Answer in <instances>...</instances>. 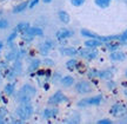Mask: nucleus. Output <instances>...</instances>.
<instances>
[{"instance_id": "f704fd0d", "label": "nucleus", "mask_w": 127, "mask_h": 124, "mask_svg": "<svg viewBox=\"0 0 127 124\" xmlns=\"http://www.w3.org/2000/svg\"><path fill=\"white\" fill-rule=\"evenodd\" d=\"M44 44H45L50 50H52V49H54L55 47V41L54 40H51V39H46L45 41H44Z\"/></svg>"}, {"instance_id": "c03bdc74", "label": "nucleus", "mask_w": 127, "mask_h": 124, "mask_svg": "<svg viewBox=\"0 0 127 124\" xmlns=\"http://www.w3.org/2000/svg\"><path fill=\"white\" fill-rule=\"evenodd\" d=\"M2 47H4V43H2V41L0 40V51L2 50Z\"/></svg>"}, {"instance_id": "5fc2aeb1", "label": "nucleus", "mask_w": 127, "mask_h": 124, "mask_svg": "<svg viewBox=\"0 0 127 124\" xmlns=\"http://www.w3.org/2000/svg\"><path fill=\"white\" fill-rule=\"evenodd\" d=\"M14 1H19V0H14Z\"/></svg>"}, {"instance_id": "cd10ccee", "label": "nucleus", "mask_w": 127, "mask_h": 124, "mask_svg": "<svg viewBox=\"0 0 127 124\" xmlns=\"http://www.w3.org/2000/svg\"><path fill=\"white\" fill-rule=\"evenodd\" d=\"M112 0H94V4L100 8H107Z\"/></svg>"}, {"instance_id": "aec40b11", "label": "nucleus", "mask_w": 127, "mask_h": 124, "mask_svg": "<svg viewBox=\"0 0 127 124\" xmlns=\"http://www.w3.org/2000/svg\"><path fill=\"white\" fill-rule=\"evenodd\" d=\"M80 34H81L82 37H86V38H95V39H99L100 38L99 34H96L95 32H93L91 30H87V28H81Z\"/></svg>"}, {"instance_id": "2f4dec72", "label": "nucleus", "mask_w": 127, "mask_h": 124, "mask_svg": "<svg viewBox=\"0 0 127 124\" xmlns=\"http://www.w3.org/2000/svg\"><path fill=\"white\" fill-rule=\"evenodd\" d=\"M17 37H18V32H17V31H13V32H12L8 37H7V44H9V45H11V44H12V43L17 39Z\"/></svg>"}, {"instance_id": "dca6fc26", "label": "nucleus", "mask_w": 127, "mask_h": 124, "mask_svg": "<svg viewBox=\"0 0 127 124\" xmlns=\"http://www.w3.org/2000/svg\"><path fill=\"white\" fill-rule=\"evenodd\" d=\"M104 45L106 46V49L108 51H115V50H119L120 45H123V44L119 40H109L107 43H105Z\"/></svg>"}, {"instance_id": "a19ab883", "label": "nucleus", "mask_w": 127, "mask_h": 124, "mask_svg": "<svg viewBox=\"0 0 127 124\" xmlns=\"http://www.w3.org/2000/svg\"><path fill=\"white\" fill-rule=\"evenodd\" d=\"M26 55H27V51H26V50H19L17 59H21V58H23V57H25Z\"/></svg>"}, {"instance_id": "423d86ee", "label": "nucleus", "mask_w": 127, "mask_h": 124, "mask_svg": "<svg viewBox=\"0 0 127 124\" xmlns=\"http://www.w3.org/2000/svg\"><path fill=\"white\" fill-rule=\"evenodd\" d=\"M73 36H74V32L69 28H60L59 31L55 33V38L59 41H63L65 39H67V38L73 37Z\"/></svg>"}, {"instance_id": "9d476101", "label": "nucleus", "mask_w": 127, "mask_h": 124, "mask_svg": "<svg viewBox=\"0 0 127 124\" xmlns=\"http://www.w3.org/2000/svg\"><path fill=\"white\" fill-rule=\"evenodd\" d=\"M32 99V97L30 95H27L26 92H24L23 90H19L17 92V95H15V101H18L20 104H23V103H30Z\"/></svg>"}, {"instance_id": "603ef678", "label": "nucleus", "mask_w": 127, "mask_h": 124, "mask_svg": "<svg viewBox=\"0 0 127 124\" xmlns=\"http://www.w3.org/2000/svg\"><path fill=\"white\" fill-rule=\"evenodd\" d=\"M125 77H126V78H127V70H126V71H125Z\"/></svg>"}, {"instance_id": "4468645a", "label": "nucleus", "mask_w": 127, "mask_h": 124, "mask_svg": "<svg viewBox=\"0 0 127 124\" xmlns=\"http://www.w3.org/2000/svg\"><path fill=\"white\" fill-rule=\"evenodd\" d=\"M84 44H85L86 47H90V49H96V47H99V46L104 45L99 39H95V38H88Z\"/></svg>"}, {"instance_id": "393cba45", "label": "nucleus", "mask_w": 127, "mask_h": 124, "mask_svg": "<svg viewBox=\"0 0 127 124\" xmlns=\"http://www.w3.org/2000/svg\"><path fill=\"white\" fill-rule=\"evenodd\" d=\"M14 91H15V83H7L4 87V92L5 95H7V96H11V95H13Z\"/></svg>"}, {"instance_id": "72a5a7b5", "label": "nucleus", "mask_w": 127, "mask_h": 124, "mask_svg": "<svg viewBox=\"0 0 127 124\" xmlns=\"http://www.w3.org/2000/svg\"><path fill=\"white\" fill-rule=\"evenodd\" d=\"M8 26H9L8 20H6V19L0 18V30H5V28H7Z\"/></svg>"}, {"instance_id": "f03ea898", "label": "nucleus", "mask_w": 127, "mask_h": 124, "mask_svg": "<svg viewBox=\"0 0 127 124\" xmlns=\"http://www.w3.org/2000/svg\"><path fill=\"white\" fill-rule=\"evenodd\" d=\"M102 102V96L101 95H96V96H92L88 98H84L81 101L77 103L78 108H88V106H98L101 104Z\"/></svg>"}, {"instance_id": "6e6552de", "label": "nucleus", "mask_w": 127, "mask_h": 124, "mask_svg": "<svg viewBox=\"0 0 127 124\" xmlns=\"http://www.w3.org/2000/svg\"><path fill=\"white\" fill-rule=\"evenodd\" d=\"M58 108H55V105L53 108H46L45 110L42 111V117L46 120H50V118H55L58 116Z\"/></svg>"}, {"instance_id": "39448f33", "label": "nucleus", "mask_w": 127, "mask_h": 124, "mask_svg": "<svg viewBox=\"0 0 127 124\" xmlns=\"http://www.w3.org/2000/svg\"><path fill=\"white\" fill-rule=\"evenodd\" d=\"M64 102H67V97L64 95L61 91H57L55 93H53L52 96L50 97V99H48V104L52 106H57L64 103Z\"/></svg>"}, {"instance_id": "7ed1b4c3", "label": "nucleus", "mask_w": 127, "mask_h": 124, "mask_svg": "<svg viewBox=\"0 0 127 124\" xmlns=\"http://www.w3.org/2000/svg\"><path fill=\"white\" fill-rule=\"evenodd\" d=\"M74 90L80 95H87V93H91L93 91V85L88 80H79L74 85Z\"/></svg>"}, {"instance_id": "b1692460", "label": "nucleus", "mask_w": 127, "mask_h": 124, "mask_svg": "<svg viewBox=\"0 0 127 124\" xmlns=\"http://www.w3.org/2000/svg\"><path fill=\"white\" fill-rule=\"evenodd\" d=\"M30 26H31V25H30V23H27V21H21V23L17 24V26L14 27L13 31H17L18 33H23L24 31H26Z\"/></svg>"}, {"instance_id": "1a4fd4ad", "label": "nucleus", "mask_w": 127, "mask_h": 124, "mask_svg": "<svg viewBox=\"0 0 127 124\" xmlns=\"http://www.w3.org/2000/svg\"><path fill=\"white\" fill-rule=\"evenodd\" d=\"M61 56H68V57H75L78 55V50H75L72 46H63L59 49Z\"/></svg>"}, {"instance_id": "20e7f679", "label": "nucleus", "mask_w": 127, "mask_h": 124, "mask_svg": "<svg viewBox=\"0 0 127 124\" xmlns=\"http://www.w3.org/2000/svg\"><path fill=\"white\" fill-rule=\"evenodd\" d=\"M109 114L117 118H120V117H124V116L127 114V105L124 104V103H115L112 105V108L109 109Z\"/></svg>"}, {"instance_id": "412c9836", "label": "nucleus", "mask_w": 127, "mask_h": 124, "mask_svg": "<svg viewBox=\"0 0 127 124\" xmlns=\"http://www.w3.org/2000/svg\"><path fill=\"white\" fill-rule=\"evenodd\" d=\"M78 62H79V60H78L77 58H74V57H72V58H71L69 60H67V62H66V64H65V66H66V69H67L68 71H74V70L77 69Z\"/></svg>"}, {"instance_id": "79ce46f5", "label": "nucleus", "mask_w": 127, "mask_h": 124, "mask_svg": "<svg viewBox=\"0 0 127 124\" xmlns=\"http://www.w3.org/2000/svg\"><path fill=\"white\" fill-rule=\"evenodd\" d=\"M39 1H40V0H30L28 7H30V8H33V7H35L36 5L39 4Z\"/></svg>"}, {"instance_id": "a878e982", "label": "nucleus", "mask_w": 127, "mask_h": 124, "mask_svg": "<svg viewBox=\"0 0 127 124\" xmlns=\"http://www.w3.org/2000/svg\"><path fill=\"white\" fill-rule=\"evenodd\" d=\"M99 70L98 69H88V71L86 72L87 74V77H88V79H96V78H99Z\"/></svg>"}, {"instance_id": "ddd939ff", "label": "nucleus", "mask_w": 127, "mask_h": 124, "mask_svg": "<svg viewBox=\"0 0 127 124\" xmlns=\"http://www.w3.org/2000/svg\"><path fill=\"white\" fill-rule=\"evenodd\" d=\"M28 4H30V1L28 0H23L21 2H19V4H17L15 6L13 7V9H12V12H13L14 14H17V13H21V12H24L25 9L28 7Z\"/></svg>"}, {"instance_id": "e433bc0d", "label": "nucleus", "mask_w": 127, "mask_h": 124, "mask_svg": "<svg viewBox=\"0 0 127 124\" xmlns=\"http://www.w3.org/2000/svg\"><path fill=\"white\" fill-rule=\"evenodd\" d=\"M42 63H44L46 66H53V65H54V62L51 59V58H47V57H45V59L42 60Z\"/></svg>"}, {"instance_id": "7c9ffc66", "label": "nucleus", "mask_w": 127, "mask_h": 124, "mask_svg": "<svg viewBox=\"0 0 127 124\" xmlns=\"http://www.w3.org/2000/svg\"><path fill=\"white\" fill-rule=\"evenodd\" d=\"M79 71V73H86V70L87 69V65L86 63H82V62H78V65H77V69Z\"/></svg>"}, {"instance_id": "c756f323", "label": "nucleus", "mask_w": 127, "mask_h": 124, "mask_svg": "<svg viewBox=\"0 0 127 124\" xmlns=\"http://www.w3.org/2000/svg\"><path fill=\"white\" fill-rule=\"evenodd\" d=\"M90 47H80L79 50H78V55L80 56V57H82L84 59H86V57H87V55H88V52H90Z\"/></svg>"}, {"instance_id": "c85d7f7f", "label": "nucleus", "mask_w": 127, "mask_h": 124, "mask_svg": "<svg viewBox=\"0 0 127 124\" xmlns=\"http://www.w3.org/2000/svg\"><path fill=\"white\" fill-rule=\"evenodd\" d=\"M96 57H98V50H96V49H91L86 57V60L87 62H92V60H94Z\"/></svg>"}, {"instance_id": "2eb2a0df", "label": "nucleus", "mask_w": 127, "mask_h": 124, "mask_svg": "<svg viewBox=\"0 0 127 124\" xmlns=\"http://www.w3.org/2000/svg\"><path fill=\"white\" fill-rule=\"evenodd\" d=\"M20 90H23L24 92H26V93L30 95L31 97L36 95V89H35V86H33L32 84H24L23 86L20 87Z\"/></svg>"}, {"instance_id": "5701e85b", "label": "nucleus", "mask_w": 127, "mask_h": 124, "mask_svg": "<svg viewBox=\"0 0 127 124\" xmlns=\"http://www.w3.org/2000/svg\"><path fill=\"white\" fill-rule=\"evenodd\" d=\"M27 32L31 34L32 37H41L42 34H44V31H42V28L40 27H30L27 28Z\"/></svg>"}, {"instance_id": "a18cd8bd", "label": "nucleus", "mask_w": 127, "mask_h": 124, "mask_svg": "<svg viewBox=\"0 0 127 124\" xmlns=\"http://www.w3.org/2000/svg\"><path fill=\"white\" fill-rule=\"evenodd\" d=\"M45 4H50V2H52V0H42Z\"/></svg>"}, {"instance_id": "f8f14e48", "label": "nucleus", "mask_w": 127, "mask_h": 124, "mask_svg": "<svg viewBox=\"0 0 127 124\" xmlns=\"http://www.w3.org/2000/svg\"><path fill=\"white\" fill-rule=\"evenodd\" d=\"M18 47L17 46H12L11 47V50L6 53L5 56V59L7 60V62H14V60L17 59V57H18Z\"/></svg>"}, {"instance_id": "58836bf2", "label": "nucleus", "mask_w": 127, "mask_h": 124, "mask_svg": "<svg viewBox=\"0 0 127 124\" xmlns=\"http://www.w3.org/2000/svg\"><path fill=\"white\" fill-rule=\"evenodd\" d=\"M127 39V30L126 31H124L121 34H119V41L123 44V41H125Z\"/></svg>"}, {"instance_id": "3c124183", "label": "nucleus", "mask_w": 127, "mask_h": 124, "mask_svg": "<svg viewBox=\"0 0 127 124\" xmlns=\"http://www.w3.org/2000/svg\"><path fill=\"white\" fill-rule=\"evenodd\" d=\"M124 118H125V122H127V114L125 116H124Z\"/></svg>"}, {"instance_id": "864d4df0", "label": "nucleus", "mask_w": 127, "mask_h": 124, "mask_svg": "<svg viewBox=\"0 0 127 124\" xmlns=\"http://www.w3.org/2000/svg\"><path fill=\"white\" fill-rule=\"evenodd\" d=\"M0 101H1V93H0Z\"/></svg>"}, {"instance_id": "37998d69", "label": "nucleus", "mask_w": 127, "mask_h": 124, "mask_svg": "<svg viewBox=\"0 0 127 124\" xmlns=\"http://www.w3.org/2000/svg\"><path fill=\"white\" fill-rule=\"evenodd\" d=\"M61 74L59 73V72H55L54 74H53V77H52V79H53V82H58V80H60L61 79Z\"/></svg>"}, {"instance_id": "6ab92c4d", "label": "nucleus", "mask_w": 127, "mask_h": 124, "mask_svg": "<svg viewBox=\"0 0 127 124\" xmlns=\"http://www.w3.org/2000/svg\"><path fill=\"white\" fill-rule=\"evenodd\" d=\"M60 83H61L63 86L69 87L74 84V78H73L72 76H64V77H61V79H60Z\"/></svg>"}, {"instance_id": "bb28decb", "label": "nucleus", "mask_w": 127, "mask_h": 124, "mask_svg": "<svg viewBox=\"0 0 127 124\" xmlns=\"http://www.w3.org/2000/svg\"><path fill=\"white\" fill-rule=\"evenodd\" d=\"M38 51H39V53H40L41 56H44V57H47L51 50L45 45V44H44V43H41V44H39V46H38Z\"/></svg>"}, {"instance_id": "473e14b6", "label": "nucleus", "mask_w": 127, "mask_h": 124, "mask_svg": "<svg viewBox=\"0 0 127 124\" xmlns=\"http://www.w3.org/2000/svg\"><path fill=\"white\" fill-rule=\"evenodd\" d=\"M106 86L108 90H114V89H117V83L114 82L113 79H108L106 83Z\"/></svg>"}, {"instance_id": "8fccbe9b", "label": "nucleus", "mask_w": 127, "mask_h": 124, "mask_svg": "<svg viewBox=\"0 0 127 124\" xmlns=\"http://www.w3.org/2000/svg\"><path fill=\"white\" fill-rule=\"evenodd\" d=\"M123 45H127V39L125 41H123Z\"/></svg>"}, {"instance_id": "9b49d317", "label": "nucleus", "mask_w": 127, "mask_h": 124, "mask_svg": "<svg viewBox=\"0 0 127 124\" xmlns=\"http://www.w3.org/2000/svg\"><path fill=\"white\" fill-rule=\"evenodd\" d=\"M40 65H41V60L40 59L33 58V59L31 60L30 65H28L27 72L28 73H34V72H36V71L39 70V67H40Z\"/></svg>"}, {"instance_id": "f257e3e1", "label": "nucleus", "mask_w": 127, "mask_h": 124, "mask_svg": "<svg viewBox=\"0 0 127 124\" xmlns=\"http://www.w3.org/2000/svg\"><path fill=\"white\" fill-rule=\"evenodd\" d=\"M15 115H17V118H19L23 122L30 120L32 117V115H33V106H32L31 102L20 104L17 108V110H15Z\"/></svg>"}, {"instance_id": "f3484780", "label": "nucleus", "mask_w": 127, "mask_h": 124, "mask_svg": "<svg viewBox=\"0 0 127 124\" xmlns=\"http://www.w3.org/2000/svg\"><path fill=\"white\" fill-rule=\"evenodd\" d=\"M114 72L111 69H106L102 70L99 72V78L100 79H105V80H108V79H113Z\"/></svg>"}, {"instance_id": "a211bd4d", "label": "nucleus", "mask_w": 127, "mask_h": 124, "mask_svg": "<svg viewBox=\"0 0 127 124\" xmlns=\"http://www.w3.org/2000/svg\"><path fill=\"white\" fill-rule=\"evenodd\" d=\"M11 69L13 70V72L17 74V76H20V74H21V72H23V64H21L20 59H15V60H14L13 65L11 66Z\"/></svg>"}, {"instance_id": "de8ad7c7", "label": "nucleus", "mask_w": 127, "mask_h": 124, "mask_svg": "<svg viewBox=\"0 0 127 124\" xmlns=\"http://www.w3.org/2000/svg\"><path fill=\"white\" fill-rule=\"evenodd\" d=\"M124 95L127 97V89H125V90H124Z\"/></svg>"}, {"instance_id": "4c0bfd02", "label": "nucleus", "mask_w": 127, "mask_h": 124, "mask_svg": "<svg viewBox=\"0 0 127 124\" xmlns=\"http://www.w3.org/2000/svg\"><path fill=\"white\" fill-rule=\"evenodd\" d=\"M7 116V109L5 106H0V118H5Z\"/></svg>"}, {"instance_id": "c9c22d12", "label": "nucleus", "mask_w": 127, "mask_h": 124, "mask_svg": "<svg viewBox=\"0 0 127 124\" xmlns=\"http://www.w3.org/2000/svg\"><path fill=\"white\" fill-rule=\"evenodd\" d=\"M85 1L86 0H71V4L73 6H75V7H79V6H82L85 4Z\"/></svg>"}, {"instance_id": "0eeeda50", "label": "nucleus", "mask_w": 127, "mask_h": 124, "mask_svg": "<svg viewBox=\"0 0 127 124\" xmlns=\"http://www.w3.org/2000/svg\"><path fill=\"white\" fill-rule=\"evenodd\" d=\"M127 58V55L124 52V51H112L111 52V55H109V59L112 60V62H124V60H126Z\"/></svg>"}, {"instance_id": "ea45409f", "label": "nucleus", "mask_w": 127, "mask_h": 124, "mask_svg": "<svg viewBox=\"0 0 127 124\" xmlns=\"http://www.w3.org/2000/svg\"><path fill=\"white\" fill-rule=\"evenodd\" d=\"M113 121L109 120V118H102V120H99L98 121V124H112Z\"/></svg>"}, {"instance_id": "09e8293b", "label": "nucleus", "mask_w": 127, "mask_h": 124, "mask_svg": "<svg viewBox=\"0 0 127 124\" xmlns=\"http://www.w3.org/2000/svg\"><path fill=\"white\" fill-rule=\"evenodd\" d=\"M1 78H2V72H1V70H0V82H1Z\"/></svg>"}, {"instance_id": "49530a36", "label": "nucleus", "mask_w": 127, "mask_h": 124, "mask_svg": "<svg viewBox=\"0 0 127 124\" xmlns=\"http://www.w3.org/2000/svg\"><path fill=\"white\" fill-rule=\"evenodd\" d=\"M48 84H45V85H44V89H45V90H48Z\"/></svg>"}, {"instance_id": "4be33fe9", "label": "nucleus", "mask_w": 127, "mask_h": 124, "mask_svg": "<svg viewBox=\"0 0 127 124\" xmlns=\"http://www.w3.org/2000/svg\"><path fill=\"white\" fill-rule=\"evenodd\" d=\"M58 17H59V20L61 21V23L64 24H69V21H71V17H69V14L66 12V11H59L58 12Z\"/></svg>"}]
</instances>
